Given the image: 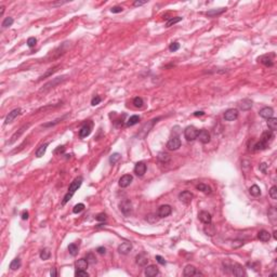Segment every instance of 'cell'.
<instances>
[{"label": "cell", "instance_id": "6da1fadb", "mask_svg": "<svg viewBox=\"0 0 277 277\" xmlns=\"http://www.w3.org/2000/svg\"><path fill=\"white\" fill-rule=\"evenodd\" d=\"M82 184V178L81 177H79V178H76L74 180V181L71 182V185H69V187H68V192L67 194L64 196V198H63V201H62V204L63 205H65L66 203H68L69 201V199L73 197V195L75 194V192L78 189L80 186H81Z\"/></svg>", "mask_w": 277, "mask_h": 277}, {"label": "cell", "instance_id": "7a4b0ae2", "mask_svg": "<svg viewBox=\"0 0 277 277\" xmlns=\"http://www.w3.org/2000/svg\"><path fill=\"white\" fill-rule=\"evenodd\" d=\"M223 265L226 267V269H230V270H231V273L233 274L234 276L242 277L245 275L244 267H242L240 264H238V263H233V262H230V261H225V262H223Z\"/></svg>", "mask_w": 277, "mask_h": 277}, {"label": "cell", "instance_id": "3957f363", "mask_svg": "<svg viewBox=\"0 0 277 277\" xmlns=\"http://www.w3.org/2000/svg\"><path fill=\"white\" fill-rule=\"evenodd\" d=\"M65 79H66V76H62V77L54 78L53 80H51V81H49L48 83H46L42 89H40V92H47V91H49L50 89H52V88H54V87H57L59 83L63 82Z\"/></svg>", "mask_w": 277, "mask_h": 277}, {"label": "cell", "instance_id": "277c9868", "mask_svg": "<svg viewBox=\"0 0 277 277\" xmlns=\"http://www.w3.org/2000/svg\"><path fill=\"white\" fill-rule=\"evenodd\" d=\"M197 135H198V130L193 127V126H188L186 127L184 130V136L187 141H194L197 138Z\"/></svg>", "mask_w": 277, "mask_h": 277}, {"label": "cell", "instance_id": "5b68a950", "mask_svg": "<svg viewBox=\"0 0 277 277\" xmlns=\"http://www.w3.org/2000/svg\"><path fill=\"white\" fill-rule=\"evenodd\" d=\"M119 209L124 216H129L132 211V204L129 199H124L120 204H119Z\"/></svg>", "mask_w": 277, "mask_h": 277}, {"label": "cell", "instance_id": "8992f818", "mask_svg": "<svg viewBox=\"0 0 277 277\" xmlns=\"http://www.w3.org/2000/svg\"><path fill=\"white\" fill-rule=\"evenodd\" d=\"M167 147L170 151H177L181 147V140L178 136H173L171 138L167 143Z\"/></svg>", "mask_w": 277, "mask_h": 277}, {"label": "cell", "instance_id": "52a82bcc", "mask_svg": "<svg viewBox=\"0 0 277 277\" xmlns=\"http://www.w3.org/2000/svg\"><path fill=\"white\" fill-rule=\"evenodd\" d=\"M171 212H172V208L169 205H163L158 208V211H157V214L159 218H166L168 216H170Z\"/></svg>", "mask_w": 277, "mask_h": 277}, {"label": "cell", "instance_id": "ba28073f", "mask_svg": "<svg viewBox=\"0 0 277 277\" xmlns=\"http://www.w3.org/2000/svg\"><path fill=\"white\" fill-rule=\"evenodd\" d=\"M193 198H194V195H193L191 192H188V191H184V192L180 193V195H179V199H180L183 204H185V205L191 204Z\"/></svg>", "mask_w": 277, "mask_h": 277}, {"label": "cell", "instance_id": "9c48e42d", "mask_svg": "<svg viewBox=\"0 0 277 277\" xmlns=\"http://www.w3.org/2000/svg\"><path fill=\"white\" fill-rule=\"evenodd\" d=\"M238 117V110L235 108H230L224 113V119L228 121H233L237 119Z\"/></svg>", "mask_w": 277, "mask_h": 277}, {"label": "cell", "instance_id": "30bf717a", "mask_svg": "<svg viewBox=\"0 0 277 277\" xmlns=\"http://www.w3.org/2000/svg\"><path fill=\"white\" fill-rule=\"evenodd\" d=\"M197 138H199V141L203 143V144H208L210 142V133L207 131L206 129H203L198 131V135Z\"/></svg>", "mask_w": 277, "mask_h": 277}, {"label": "cell", "instance_id": "8fae6325", "mask_svg": "<svg viewBox=\"0 0 277 277\" xmlns=\"http://www.w3.org/2000/svg\"><path fill=\"white\" fill-rule=\"evenodd\" d=\"M132 180H133V177L131 174H124L119 179V186L120 187H127L131 184Z\"/></svg>", "mask_w": 277, "mask_h": 277}, {"label": "cell", "instance_id": "7c38bea8", "mask_svg": "<svg viewBox=\"0 0 277 277\" xmlns=\"http://www.w3.org/2000/svg\"><path fill=\"white\" fill-rule=\"evenodd\" d=\"M20 114H21V108H15V110H11L10 113H9V115L7 116V118H6V120H4V124H11Z\"/></svg>", "mask_w": 277, "mask_h": 277}, {"label": "cell", "instance_id": "4fadbf2b", "mask_svg": "<svg viewBox=\"0 0 277 277\" xmlns=\"http://www.w3.org/2000/svg\"><path fill=\"white\" fill-rule=\"evenodd\" d=\"M146 172V165L142 161H140L135 165L134 167V173L138 175V177H143Z\"/></svg>", "mask_w": 277, "mask_h": 277}, {"label": "cell", "instance_id": "5bb4252c", "mask_svg": "<svg viewBox=\"0 0 277 277\" xmlns=\"http://www.w3.org/2000/svg\"><path fill=\"white\" fill-rule=\"evenodd\" d=\"M132 250L131 242H122L121 245L118 246V252L121 254H128Z\"/></svg>", "mask_w": 277, "mask_h": 277}, {"label": "cell", "instance_id": "9a60e30c", "mask_svg": "<svg viewBox=\"0 0 277 277\" xmlns=\"http://www.w3.org/2000/svg\"><path fill=\"white\" fill-rule=\"evenodd\" d=\"M144 273L147 277H154L159 273V271H158V267L156 265H148V266H145Z\"/></svg>", "mask_w": 277, "mask_h": 277}, {"label": "cell", "instance_id": "2e32d148", "mask_svg": "<svg viewBox=\"0 0 277 277\" xmlns=\"http://www.w3.org/2000/svg\"><path fill=\"white\" fill-rule=\"evenodd\" d=\"M198 218H199V220L205 224L211 223V220H212L211 214H210L209 212H207V211H200L198 214Z\"/></svg>", "mask_w": 277, "mask_h": 277}, {"label": "cell", "instance_id": "e0dca14e", "mask_svg": "<svg viewBox=\"0 0 277 277\" xmlns=\"http://www.w3.org/2000/svg\"><path fill=\"white\" fill-rule=\"evenodd\" d=\"M259 114H260V116H261V117L269 119V118L273 117L274 110H273V108H272V107H264V108H262V110H260Z\"/></svg>", "mask_w": 277, "mask_h": 277}, {"label": "cell", "instance_id": "ac0fdd59", "mask_svg": "<svg viewBox=\"0 0 277 277\" xmlns=\"http://www.w3.org/2000/svg\"><path fill=\"white\" fill-rule=\"evenodd\" d=\"M135 261H136V264L138 266H146V264L148 262V259H147L145 253H140V254L136 256Z\"/></svg>", "mask_w": 277, "mask_h": 277}, {"label": "cell", "instance_id": "d6986e66", "mask_svg": "<svg viewBox=\"0 0 277 277\" xmlns=\"http://www.w3.org/2000/svg\"><path fill=\"white\" fill-rule=\"evenodd\" d=\"M91 129H92V124H85V126L80 129V131H79V136H80V138H87V136L91 133Z\"/></svg>", "mask_w": 277, "mask_h": 277}, {"label": "cell", "instance_id": "ffe728a7", "mask_svg": "<svg viewBox=\"0 0 277 277\" xmlns=\"http://www.w3.org/2000/svg\"><path fill=\"white\" fill-rule=\"evenodd\" d=\"M274 136H273V133H272V131H266V132H264L262 134V136H261V142L263 143V144H265V145H269L270 144V142L272 141V138H273Z\"/></svg>", "mask_w": 277, "mask_h": 277}, {"label": "cell", "instance_id": "44dd1931", "mask_svg": "<svg viewBox=\"0 0 277 277\" xmlns=\"http://www.w3.org/2000/svg\"><path fill=\"white\" fill-rule=\"evenodd\" d=\"M28 127H29V124H25V126H23V127H22V128L20 129V130H18V132H15L14 134L12 135V138H11L10 142H9V143H10V144L14 143L15 141H16V140H18V138H20V136H21V135L23 134V133H24V131H25V130H26L27 128H28Z\"/></svg>", "mask_w": 277, "mask_h": 277}, {"label": "cell", "instance_id": "7402d4cb", "mask_svg": "<svg viewBox=\"0 0 277 277\" xmlns=\"http://www.w3.org/2000/svg\"><path fill=\"white\" fill-rule=\"evenodd\" d=\"M258 238H259L261 242H266L270 240L271 234L267 231H265V230H262V231H260L259 233H258Z\"/></svg>", "mask_w": 277, "mask_h": 277}, {"label": "cell", "instance_id": "603a6c76", "mask_svg": "<svg viewBox=\"0 0 277 277\" xmlns=\"http://www.w3.org/2000/svg\"><path fill=\"white\" fill-rule=\"evenodd\" d=\"M89 265V263L87 261V259H79L77 262L75 263V266L77 270H86Z\"/></svg>", "mask_w": 277, "mask_h": 277}, {"label": "cell", "instance_id": "cb8c5ba5", "mask_svg": "<svg viewBox=\"0 0 277 277\" xmlns=\"http://www.w3.org/2000/svg\"><path fill=\"white\" fill-rule=\"evenodd\" d=\"M251 107H252V102L248 99L242 100V102L239 103V108L242 110H250Z\"/></svg>", "mask_w": 277, "mask_h": 277}, {"label": "cell", "instance_id": "d4e9b609", "mask_svg": "<svg viewBox=\"0 0 277 277\" xmlns=\"http://www.w3.org/2000/svg\"><path fill=\"white\" fill-rule=\"evenodd\" d=\"M224 11H226V8H220V9H213V10H210L208 11L206 14L208 15V16H210V18H214V16H217V15H220L222 14Z\"/></svg>", "mask_w": 277, "mask_h": 277}, {"label": "cell", "instance_id": "484cf974", "mask_svg": "<svg viewBox=\"0 0 277 277\" xmlns=\"http://www.w3.org/2000/svg\"><path fill=\"white\" fill-rule=\"evenodd\" d=\"M183 274H184V276H186V277L194 276V275L196 274L195 266H193V265H186L184 271H183Z\"/></svg>", "mask_w": 277, "mask_h": 277}, {"label": "cell", "instance_id": "4316f807", "mask_svg": "<svg viewBox=\"0 0 277 277\" xmlns=\"http://www.w3.org/2000/svg\"><path fill=\"white\" fill-rule=\"evenodd\" d=\"M204 232L208 236H213V235L216 234V228H214V225L212 223L206 224V226L204 228Z\"/></svg>", "mask_w": 277, "mask_h": 277}, {"label": "cell", "instance_id": "83f0119b", "mask_svg": "<svg viewBox=\"0 0 277 277\" xmlns=\"http://www.w3.org/2000/svg\"><path fill=\"white\" fill-rule=\"evenodd\" d=\"M48 145H49V143H43V144H41V145L39 146V148L36 151V157H37V158H40V157H42L43 155L46 154Z\"/></svg>", "mask_w": 277, "mask_h": 277}, {"label": "cell", "instance_id": "f1b7e54d", "mask_svg": "<svg viewBox=\"0 0 277 277\" xmlns=\"http://www.w3.org/2000/svg\"><path fill=\"white\" fill-rule=\"evenodd\" d=\"M267 126L271 131H275L277 129V119L274 117H271L267 119Z\"/></svg>", "mask_w": 277, "mask_h": 277}, {"label": "cell", "instance_id": "f546056e", "mask_svg": "<svg viewBox=\"0 0 277 277\" xmlns=\"http://www.w3.org/2000/svg\"><path fill=\"white\" fill-rule=\"evenodd\" d=\"M196 188H197L198 191H200V192L205 193V194H210V193H211V188H210V186L204 184V183L198 184L197 186H196Z\"/></svg>", "mask_w": 277, "mask_h": 277}, {"label": "cell", "instance_id": "4dcf8cb0", "mask_svg": "<svg viewBox=\"0 0 277 277\" xmlns=\"http://www.w3.org/2000/svg\"><path fill=\"white\" fill-rule=\"evenodd\" d=\"M158 160L163 163H167L170 161V155L167 153H159L158 155Z\"/></svg>", "mask_w": 277, "mask_h": 277}, {"label": "cell", "instance_id": "1f68e13d", "mask_svg": "<svg viewBox=\"0 0 277 277\" xmlns=\"http://www.w3.org/2000/svg\"><path fill=\"white\" fill-rule=\"evenodd\" d=\"M259 61L261 62V63H262L263 65H265V66H273V61L271 60V59L267 57V55L261 57L259 59Z\"/></svg>", "mask_w": 277, "mask_h": 277}, {"label": "cell", "instance_id": "d6a6232c", "mask_svg": "<svg viewBox=\"0 0 277 277\" xmlns=\"http://www.w3.org/2000/svg\"><path fill=\"white\" fill-rule=\"evenodd\" d=\"M138 121H140V117H138V115H133V116H131V117L128 119V121H127V126H129V127L134 126V124H138Z\"/></svg>", "mask_w": 277, "mask_h": 277}, {"label": "cell", "instance_id": "836d02e7", "mask_svg": "<svg viewBox=\"0 0 277 277\" xmlns=\"http://www.w3.org/2000/svg\"><path fill=\"white\" fill-rule=\"evenodd\" d=\"M249 192H250V194L252 196L258 197V196L261 194V189H260V187L258 185H252V186L250 187V189H249Z\"/></svg>", "mask_w": 277, "mask_h": 277}, {"label": "cell", "instance_id": "e575fe53", "mask_svg": "<svg viewBox=\"0 0 277 277\" xmlns=\"http://www.w3.org/2000/svg\"><path fill=\"white\" fill-rule=\"evenodd\" d=\"M20 266H21V260L18 259V258L14 259L10 263V269L12 271H16L18 269H20Z\"/></svg>", "mask_w": 277, "mask_h": 277}, {"label": "cell", "instance_id": "d590c367", "mask_svg": "<svg viewBox=\"0 0 277 277\" xmlns=\"http://www.w3.org/2000/svg\"><path fill=\"white\" fill-rule=\"evenodd\" d=\"M68 252L71 253V256H76L77 253H78V246H77V244H71V245L68 246Z\"/></svg>", "mask_w": 277, "mask_h": 277}, {"label": "cell", "instance_id": "8d00e7d4", "mask_svg": "<svg viewBox=\"0 0 277 277\" xmlns=\"http://www.w3.org/2000/svg\"><path fill=\"white\" fill-rule=\"evenodd\" d=\"M269 218H270V220L273 222V223H275L276 222V219H277V211L275 208H271L270 211H269Z\"/></svg>", "mask_w": 277, "mask_h": 277}, {"label": "cell", "instance_id": "74e56055", "mask_svg": "<svg viewBox=\"0 0 277 277\" xmlns=\"http://www.w3.org/2000/svg\"><path fill=\"white\" fill-rule=\"evenodd\" d=\"M50 256H51V252H50L49 249H42V250L40 251V259L43 260V261L49 259Z\"/></svg>", "mask_w": 277, "mask_h": 277}, {"label": "cell", "instance_id": "f35d334b", "mask_svg": "<svg viewBox=\"0 0 277 277\" xmlns=\"http://www.w3.org/2000/svg\"><path fill=\"white\" fill-rule=\"evenodd\" d=\"M180 21H182V18H180V16H177V18H170L169 21L166 23V27H170V26H172V25L177 24V23H179Z\"/></svg>", "mask_w": 277, "mask_h": 277}, {"label": "cell", "instance_id": "ab89813d", "mask_svg": "<svg viewBox=\"0 0 277 277\" xmlns=\"http://www.w3.org/2000/svg\"><path fill=\"white\" fill-rule=\"evenodd\" d=\"M143 104H144V102H143L142 98H138V96L134 98V100H133V105H134L135 107H138V108H141V107L143 106Z\"/></svg>", "mask_w": 277, "mask_h": 277}, {"label": "cell", "instance_id": "60d3db41", "mask_svg": "<svg viewBox=\"0 0 277 277\" xmlns=\"http://www.w3.org/2000/svg\"><path fill=\"white\" fill-rule=\"evenodd\" d=\"M13 24V18H4V21L2 22V28H7V27H9V26H11V25Z\"/></svg>", "mask_w": 277, "mask_h": 277}, {"label": "cell", "instance_id": "b9f144b4", "mask_svg": "<svg viewBox=\"0 0 277 277\" xmlns=\"http://www.w3.org/2000/svg\"><path fill=\"white\" fill-rule=\"evenodd\" d=\"M119 159H120V154H118V153L113 154V155L110 157V163H113V165L117 163Z\"/></svg>", "mask_w": 277, "mask_h": 277}, {"label": "cell", "instance_id": "7bdbcfd3", "mask_svg": "<svg viewBox=\"0 0 277 277\" xmlns=\"http://www.w3.org/2000/svg\"><path fill=\"white\" fill-rule=\"evenodd\" d=\"M83 209H85V205H83V204H77V205L74 207V209H73V212L80 213Z\"/></svg>", "mask_w": 277, "mask_h": 277}, {"label": "cell", "instance_id": "ee69618b", "mask_svg": "<svg viewBox=\"0 0 277 277\" xmlns=\"http://www.w3.org/2000/svg\"><path fill=\"white\" fill-rule=\"evenodd\" d=\"M59 67H60V66L57 65V66H54L53 68H50V71H47V73H46V74H45V75H43V76H41V77H40V79L46 78V77H48V76H50V75H51V74H53V73H55V71H57V68H59Z\"/></svg>", "mask_w": 277, "mask_h": 277}, {"label": "cell", "instance_id": "f6af8a7d", "mask_svg": "<svg viewBox=\"0 0 277 277\" xmlns=\"http://www.w3.org/2000/svg\"><path fill=\"white\" fill-rule=\"evenodd\" d=\"M87 261H88L89 264H94V263L96 262L95 256H94L93 253H88V254H87Z\"/></svg>", "mask_w": 277, "mask_h": 277}, {"label": "cell", "instance_id": "bcb514c9", "mask_svg": "<svg viewBox=\"0 0 277 277\" xmlns=\"http://www.w3.org/2000/svg\"><path fill=\"white\" fill-rule=\"evenodd\" d=\"M75 276L77 277H88L89 274L86 272V270H77L76 273H75Z\"/></svg>", "mask_w": 277, "mask_h": 277}, {"label": "cell", "instance_id": "7dc6e473", "mask_svg": "<svg viewBox=\"0 0 277 277\" xmlns=\"http://www.w3.org/2000/svg\"><path fill=\"white\" fill-rule=\"evenodd\" d=\"M36 43H37V39H36L35 37H29L28 39H27V46L29 48H34L36 46Z\"/></svg>", "mask_w": 277, "mask_h": 277}, {"label": "cell", "instance_id": "c3c4849f", "mask_svg": "<svg viewBox=\"0 0 277 277\" xmlns=\"http://www.w3.org/2000/svg\"><path fill=\"white\" fill-rule=\"evenodd\" d=\"M270 196L272 199H277V187L276 186H272V187H271Z\"/></svg>", "mask_w": 277, "mask_h": 277}, {"label": "cell", "instance_id": "681fc988", "mask_svg": "<svg viewBox=\"0 0 277 277\" xmlns=\"http://www.w3.org/2000/svg\"><path fill=\"white\" fill-rule=\"evenodd\" d=\"M179 49H180V43H179V42L171 43L170 47H169V50H170L171 52H175V51H177V50H179Z\"/></svg>", "mask_w": 277, "mask_h": 277}, {"label": "cell", "instance_id": "f907efd6", "mask_svg": "<svg viewBox=\"0 0 277 277\" xmlns=\"http://www.w3.org/2000/svg\"><path fill=\"white\" fill-rule=\"evenodd\" d=\"M267 167H269V165H267V163H260L259 169H260V171H261V172H263V173H266V172H267Z\"/></svg>", "mask_w": 277, "mask_h": 277}, {"label": "cell", "instance_id": "816d5d0a", "mask_svg": "<svg viewBox=\"0 0 277 277\" xmlns=\"http://www.w3.org/2000/svg\"><path fill=\"white\" fill-rule=\"evenodd\" d=\"M101 101H102V99H101L99 95H96V96H94V98L92 99V101H91V104H92L93 106H95V105H99V104L101 103Z\"/></svg>", "mask_w": 277, "mask_h": 277}, {"label": "cell", "instance_id": "f5cc1de1", "mask_svg": "<svg viewBox=\"0 0 277 277\" xmlns=\"http://www.w3.org/2000/svg\"><path fill=\"white\" fill-rule=\"evenodd\" d=\"M96 221H99V222H104V221L106 220V214L105 213H99L98 216H96Z\"/></svg>", "mask_w": 277, "mask_h": 277}, {"label": "cell", "instance_id": "db71d44e", "mask_svg": "<svg viewBox=\"0 0 277 277\" xmlns=\"http://www.w3.org/2000/svg\"><path fill=\"white\" fill-rule=\"evenodd\" d=\"M122 8L120 7V6H116V7H113L112 9H110V12L112 13H120V12H122Z\"/></svg>", "mask_w": 277, "mask_h": 277}, {"label": "cell", "instance_id": "11a10c76", "mask_svg": "<svg viewBox=\"0 0 277 277\" xmlns=\"http://www.w3.org/2000/svg\"><path fill=\"white\" fill-rule=\"evenodd\" d=\"M64 119V117L63 118H61V119H57V120H55L54 122H50V124H43V127H51V126H54V124H59L60 121H62Z\"/></svg>", "mask_w": 277, "mask_h": 277}, {"label": "cell", "instance_id": "9f6ffc18", "mask_svg": "<svg viewBox=\"0 0 277 277\" xmlns=\"http://www.w3.org/2000/svg\"><path fill=\"white\" fill-rule=\"evenodd\" d=\"M156 260H157V262L160 263L161 265H165V264H166V260L163 259V257H160V256H156Z\"/></svg>", "mask_w": 277, "mask_h": 277}, {"label": "cell", "instance_id": "6f0895ef", "mask_svg": "<svg viewBox=\"0 0 277 277\" xmlns=\"http://www.w3.org/2000/svg\"><path fill=\"white\" fill-rule=\"evenodd\" d=\"M147 4V1H134V4H133V6L134 7H140V6H143V4Z\"/></svg>", "mask_w": 277, "mask_h": 277}, {"label": "cell", "instance_id": "680465c9", "mask_svg": "<svg viewBox=\"0 0 277 277\" xmlns=\"http://www.w3.org/2000/svg\"><path fill=\"white\" fill-rule=\"evenodd\" d=\"M96 251H98L100 254H104V253H105V251H106V249L104 248V247H99V248L96 249Z\"/></svg>", "mask_w": 277, "mask_h": 277}, {"label": "cell", "instance_id": "91938a15", "mask_svg": "<svg viewBox=\"0 0 277 277\" xmlns=\"http://www.w3.org/2000/svg\"><path fill=\"white\" fill-rule=\"evenodd\" d=\"M22 219L23 220H27L28 219V212L27 211H24V212L22 213Z\"/></svg>", "mask_w": 277, "mask_h": 277}, {"label": "cell", "instance_id": "94428289", "mask_svg": "<svg viewBox=\"0 0 277 277\" xmlns=\"http://www.w3.org/2000/svg\"><path fill=\"white\" fill-rule=\"evenodd\" d=\"M50 275H51L52 277L57 276V270H55V269H51V271H50Z\"/></svg>", "mask_w": 277, "mask_h": 277}, {"label": "cell", "instance_id": "6125c7cd", "mask_svg": "<svg viewBox=\"0 0 277 277\" xmlns=\"http://www.w3.org/2000/svg\"><path fill=\"white\" fill-rule=\"evenodd\" d=\"M204 114H205L204 112H195V113H194V115H195V116H203Z\"/></svg>", "mask_w": 277, "mask_h": 277}, {"label": "cell", "instance_id": "be15d7a7", "mask_svg": "<svg viewBox=\"0 0 277 277\" xmlns=\"http://www.w3.org/2000/svg\"><path fill=\"white\" fill-rule=\"evenodd\" d=\"M0 9H1V10H0V15H2V14H4V6H1V7H0Z\"/></svg>", "mask_w": 277, "mask_h": 277}, {"label": "cell", "instance_id": "e7e4bbea", "mask_svg": "<svg viewBox=\"0 0 277 277\" xmlns=\"http://www.w3.org/2000/svg\"><path fill=\"white\" fill-rule=\"evenodd\" d=\"M273 236H274V238H275V239H277V235H276V231H274V235H273Z\"/></svg>", "mask_w": 277, "mask_h": 277}]
</instances>
